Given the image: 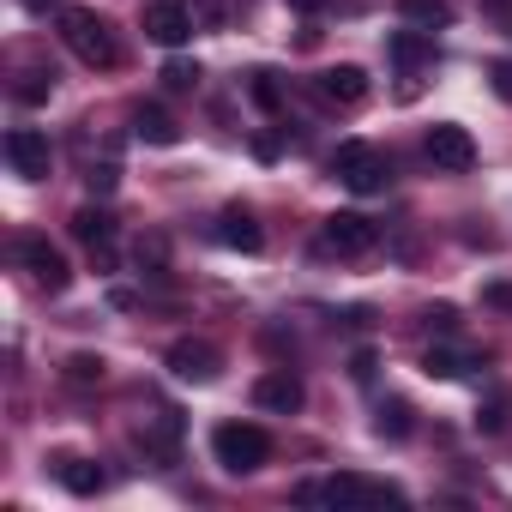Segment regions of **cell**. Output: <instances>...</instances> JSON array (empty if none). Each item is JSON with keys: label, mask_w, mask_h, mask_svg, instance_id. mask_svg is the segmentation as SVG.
I'll return each mask as SVG.
<instances>
[{"label": "cell", "mask_w": 512, "mask_h": 512, "mask_svg": "<svg viewBox=\"0 0 512 512\" xmlns=\"http://www.w3.org/2000/svg\"><path fill=\"white\" fill-rule=\"evenodd\" d=\"M187 13H193L199 31H217L223 25V0H187Z\"/></svg>", "instance_id": "obj_23"}, {"label": "cell", "mask_w": 512, "mask_h": 512, "mask_svg": "<svg viewBox=\"0 0 512 512\" xmlns=\"http://www.w3.org/2000/svg\"><path fill=\"white\" fill-rule=\"evenodd\" d=\"M253 404L272 410V416H296V410L308 404V392H302V380H296L290 368H272V374L253 380Z\"/></svg>", "instance_id": "obj_10"}, {"label": "cell", "mask_w": 512, "mask_h": 512, "mask_svg": "<svg viewBox=\"0 0 512 512\" xmlns=\"http://www.w3.org/2000/svg\"><path fill=\"white\" fill-rule=\"evenodd\" d=\"M253 103H260V109H284V91L272 85V73H253Z\"/></svg>", "instance_id": "obj_25"}, {"label": "cell", "mask_w": 512, "mask_h": 512, "mask_svg": "<svg viewBox=\"0 0 512 512\" xmlns=\"http://www.w3.org/2000/svg\"><path fill=\"white\" fill-rule=\"evenodd\" d=\"M470 368H482L470 350H446V344H440V350L422 356V374H428V380H458V374H470Z\"/></svg>", "instance_id": "obj_17"}, {"label": "cell", "mask_w": 512, "mask_h": 512, "mask_svg": "<svg viewBox=\"0 0 512 512\" xmlns=\"http://www.w3.org/2000/svg\"><path fill=\"white\" fill-rule=\"evenodd\" d=\"M374 241H380V229L362 211H332L326 217V247L338 260H362V253H374Z\"/></svg>", "instance_id": "obj_7"}, {"label": "cell", "mask_w": 512, "mask_h": 512, "mask_svg": "<svg viewBox=\"0 0 512 512\" xmlns=\"http://www.w3.org/2000/svg\"><path fill=\"white\" fill-rule=\"evenodd\" d=\"M55 476H61L73 494H97V488H103V470H97L91 458H55Z\"/></svg>", "instance_id": "obj_19"}, {"label": "cell", "mask_w": 512, "mask_h": 512, "mask_svg": "<svg viewBox=\"0 0 512 512\" xmlns=\"http://www.w3.org/2000/svg\"><path fill=\"white\" fill-rule=\"evenodd\" d=\"M19 260H25V272H31V278H37L49 296H61V290L73 284V266H67V253H61V247H49L43 235H25V241H19Z\"/></svg>", "instance_id": "obj_4"}, {"label": "cell", "mask_w": 512, "mask_h": 512, "mask_svg": "<svg viewBox=\"0 0 512 512\" xmlns=\"http://www.w3.org/2000/svg\"><path fill=\"white\" fill-rule=\"evenodd\" d=\"M67 380H73V386H97V380H103V356H91V350L67 356Z\"/></svg>", "instance_id": "obj_22"}, {"label": "cell", "mask_w": 512, "mask_h": 512, "mask_svg": "<svg viewBox=\"0 0 512 512\" xmlns=\"http://www.w3.org/2000/svg\"><path fill=\"white\" fill-rule=\"evenodd\" d=\"M332 175H338L344 187H356V193H380V187L392 181V163H386L374 145H362V139H344V145L332 151Z\"/></svg>", "instance_id": "obj_3"}, {"label": "cell", "mask_w": 512, "mask_h": 512, "mask_svg": "<svg viewBox=\"0 0 512 512\" xmlns=\"http://www.w3.org/2000/svg\"><path fill=\"white\" fill-rule=\"evenodd\" d=\"M217 241L223 247H235V253H260V241H266V229L253 223V211H241V205H229L223 211V223H217Z\"/></svg>", "instance_id": "obj_12"}, {"label": "cell", "mask_w": 512, "mask_h": 512, "mask_svg": "<svg viewBox=\"0 0 512 512\" xmlns=\"http://www.w3.org/2000/svg\"><path fill=\"white\" fill-rule=\"evenodd\" d=\"M163 85H169V91H193V85H199V67H187V61H169V67H163Z\"/></svg>", "instance_id": "obj_24"}, {"label": "cell", "mask_w": 512, "mask_h": 512, "mask_svg": "<svg viewBox=\"0 0 512 512\" xmlns=\"http://www.w3.org/2000/svg\"><path fill=\"white\" fill-rule=\"evenodd\" d=\"M169 374L187 380V386H211L223 374V356L205 338H181V344H169Z\"/></svg>", "instance_id": "obj_8"}, {"label": "cell", "mask_w": 512, "mask_h": 512, "mask_svg": "<svg viewBox=\"0 0 512 512\" xmlns=\"http://www.w3.org/2000/svg\"><path fill=\"white\" fill-rule=\"evenodd\" d=\"M19 7H25V13H49V7H55V0H19Z\"/></svg>", "instance_id": "obj_33"}, {"label": "cell", "mask_w": 512, "mask_h": 512, "mask_svg": "<svg viewBox=\"0 0 512 512\" xmlns=\"http://www.w3.org/2000/svg\"><path fill=\"white\" fill-rule=\"evenodd\" d=\"M488 79H494V91L512 103V61H494V67H488Z\"/></svg>", "instance_id": "obj_27"}, {"label": "cell", "mask_w": 512, "mask_h": 512, "mask_svg": "<svg viewBox=\"0 0 512 512\" xmlns=\"http://www.w3.org/2000/svg\"><path fill=\"white\" fill-rule=\"evenodd\" d=\"M73 235H79L85 247H109V241H115V217H109L103 205H85V211H73Z\"/></svg>", "instance_id": "obj_16"}, {"label": "cell", "mask_w": 512, "mask_h": 512, "mask_svg": "<svg viewBox=\"0 0 512 512\" xmlns=\"http://www.w3.org/2000/svg\"><path fill=\"white\" fill-rule=\"evenodd\" d=\"M350 374H356V380H374V350H356V362H350Z\"/></svg>", "instance_id": "obj_30"}, {"label": "cell", "mask_w": 512, "mask_h": 512, "mask_svg": "<svg viewBox=\"0 0 512 512\" xmlns=\"http://www.w3.org/2000/svg\"><path fill=\"white\" fill-rule=\"evenodd\" d=\"M133 139H145V145H175V139H181V127H175V115H169V109L139 103V109H133Z\"/></svg>", "instance_id": "obj_13"}, {"label": "cell", "mask_w": 512, "mask_h": 512, "mask_svg": "<svg viewBox=\"0 0 512 512\" xmlns=\"http://www.w3.org/2000/svg\"><path fill=\"white\" fill-rule=\"evenodd\" d=\"M13 97H19V103H31V109H37V103H49V97H55V67H25V73H19V85H13Z\"/></svg>", "instance_id": "obj_20"}, {"label": "cell", "mask_w": 512, "mask_h": 512, "mask_svg": "<svg viewBox=\"0 0 512 512\" xmlns=\"http://www.w3.org/2000/svg\"><path fill=\"white\" fill-rule=\"evenodd\" d=\"M314 91H320L326 103H338V109H356V103L368 97V73L344 61V67H326V73L314 79Z\"/></svg>", "instance_id": "obj_11"}, {"label": "cell", "mask_w": 512, "mask_h": 512, "mask_svg": "<svg viewBox=\"0 0 512 512\" xmlns=\"http://www.w3.org/2000/svg\"><path fill=\"white\" fill-rule=\"evenodd\" d=\"M61 43H67L85 67H103V73L121 61V43H115L109 19L91 13V7H61Z\"/></svg>", "instance_id": "obj_1"}, {"label": "cell", "mask_w": 512, "mask_h": 512, "mask_svg": "<svg viewBox=\"0 0 512 512\" xmlns=\"http://www.w3.org/2000/svg\"><path fill=\"white\" fill-rule=\"evenodd\" d=\"M85 181H91V193H115V181H121V169H115V163H103V169H91Z\"/></svg>", "instance_id": "obj_26"}, {"label": "cell", "mask_w": 512, "mask_h": 512, "mask_svg": "<svg viewBox=\"0 0 512 512\" xmlns=\"http://www.w3.org/2000/svg\"><path fill=\"white\" fill-rule=\"evenodd\" d=\"M7 163H13L19 181H49V163H55L49 133H37V127H13V133H7Z\"/></svg>", "instance_id": "obj_6"}, {"label": "cell", "mask_w": 512, "mask_h": 512, "mask_svg": "<svg viewBox=\"0 0 512 512\" xmlns=\"http://www.w3.org/2000/svg\"><path fill=\"white\" fill-rule=\"evenodd\" d=\"M374 434H380V440H404V434H410V404H404V398H386V404L374 410Z\"/></svg>", "instance_id": "obj_21"}, {"label": "cell", "mask_w": 512, "mask_h": 512, "mask_svg": "<svg viewBox=\"0 0 512 512\" xmlns=\"http://www.w3.org/2000/svg\"><path fill=\"white\" fill-rule=\"evenodd\" d=\"M211 452L229 476H253L266 458H272V434L253 428V422H217L211 428Z\"/></svg>", "instance_id": "obj_2"}, {"label": "cell", "mask_w": 512, "mask_h": 512, "mask_svg": "<svg viewBox=\"0 0 512 512\" xmlns=\"http://www.w3.org/2000/svg\"><path fill=\"white\" fill-rule=\"evenodd\" d=\"M193 31H199V25H193V13H187V0H151V7H145V37H151V43L181 49Z\"/></svg>", "instance_id": "obj_9"}, {"label": "cell", "mask_w": 512, "mask_h": 512, "mask_svg": "<svg viewBox=\"0 0 512 512\" xmlns=\"http://www.w3.org/2000/svg\"><path fill=\"white\" fill-rule=\"evenodd\" d=\"M386 55H392L404 73H416V67H428V61H434V37H422V31H398V37L386 43Z\"/></svg>", "instance_id": "obj_15"}, {"label": "cell", "mask_w": 512, "mask_h": 512, "mask_svg": "<svg viewBox=\"0 0 512 512\" xmlns=\"http://www.w3.org/2000/svg\"><path fill=\"white\" fill-rule=\"evenodd\" d=\"M290 7H296V13H326L332 0H290Z\"/></svg>", "instance_id": "obj_32"}, {"label": "cell", "mask_w": 512, "mask_h": 512, "mask_svg": "<svg viewBox=\"0 0 512 512\" xmlns=\"http://www.w3.org/2000/svg\"><path fill=\"white\" fill-rule=\"evenodd\" d=\"M428 326H440V332H452V326H458V308H446V302H440V308H428Z\"/></svg>", "instance_id": "obj_29"}, {"label": "cell", "mask_w": 512, "mask_h": 512, "mask_svg": "<svg viewBox=\"0 0 512 512\" xmlns=\"http://www.w3.org/2000/svg\"><path fill=\"white\" fill-rule=\"evenodd\" d=\"M175 440H181V416H175V410H157V416H145V428H139V446H145L151 458H175Z\"/></svg>", "instance_id": "obj_14"}, {"label": "cell", "mask_w": 512, "mask_h": 512, "mask_svg": "<svg viewBox=\"0 0 512 512\" xmlns=\"http://www.w3.org/2000/svg\"><path fill=\"white\" fill-rule=\"evenodd\" d=\"M482 302H488V308H512V284H494V290H482Z\"/></svg>", "instance_id": "obj_31"}, {"label": "cell", "mask_w": 512, "mask_h": 512, "mask_svg": "<svg viewBox=\"0 0 512 512\" xmlns=\"http://www.w3.org/2000/svg\"><path fill=\"white\" fill-rule=\"evenodd\" d=\"M482 13H488L500 31H512V0H482Z\"/></svg>", "instance_id": "obj_28"}, {"label": "cell", "mask_w": 512, "mask_h": 512, "mask_svg": "<svg viewBox=\"0 0 512 512\" xmlns=\"http://www.w3.org/2000/svg\"><path fill=\"white\" fill-rule=\"evenodd\" d=\"M428 163L446 169V175H464V169L476 163V139H470L458 121H434V127H428Z\"/></svg>", "instance_id": "obj_5"}, {"label": "cell", "mask_w": 512, "mask_h": 512, "mask_svg": "<svg viewBox=\"0 0 512 512\" xmlns=\"http://www.w3.org/2000/svg\"><path fill=\"white\" fill-rule=\"evenodd\" d=\"M398 13H404L416 31H446V25H452V0H398Z\"/></svg>", "instance_id": "obj_18"}]
</instances>
